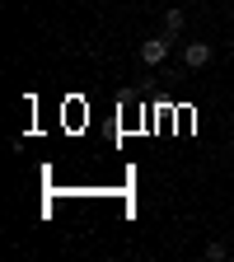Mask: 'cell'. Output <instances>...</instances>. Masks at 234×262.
I'll return each instance as SVG.
<instances>
[{"label":"cell","instance_id":"277c9868","mask_svg":"<svg viewBox=\"0 0 234 262\" xmlns=\"http://www.w3.org/2000/svg\"><path fill=\"white\" fill-rule=\"evenodd\" d=\"M206 257H211V262H225L229 248H225V244H206Z\"/></svg>","mask_w":234,"mask_h":262},{"label":"cell","instance_id":"7a4b0ae2","mask_svg":"<svg viewBox=\"0 0 234 262\" xmlns=\"http://www.w3.org/2000/svg\"><path fill=\"white\" fill-rule=\"evenodd\" d=\"M183 61L192 66V71H202V66L211 61V42H187L183 47Z\"/></svg>","mask_w":234,"mask_h":262},{"label":"cell","instance_id":"3957f363","mask_svg":"<svg viewBox=\"0 0 234 262\" xmlns=\"http://www.w3.org/2000/svg\"><path fill=\"white\" fill-rule=\"evenodd\" d=\"M183 24H187V14L174 5V10H164V33H174V38H178V33H183Z\"/></svg>","mask_w":234,"mask_h":262},{"label":"cell","instance_id":"6da1fadb","mask_svg":"<svg viewBox=\"0 0 234 262\" xmlns=\"http://www.w3.org/2000/svg\"><path fill=\"white\" fill-rule=\"evenodd\" d=\"M169 42H174V33H159V38H145V42H141V66H159L164 56H169Z\"/></svg>","mask_w":234,"mask_h":262}]
</instances>
